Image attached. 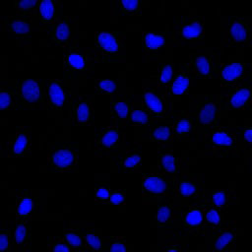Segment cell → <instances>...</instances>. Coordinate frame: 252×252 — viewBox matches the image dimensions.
<instances>
[{"mask_svg": "<svg viewBox=\"0 0 252 252\" xmlns=\"http://www.w3.org/2000/svg\"><path fill=\"white\" fill-rule=\"evenodd\" d=\"M86 50L93 63L119 62L125 58V34L121 32H96L94 46Z\"/></svg>", "mask_w": 252, "mask_h": 252, "instance_id": "obj_1", "label": "cell"}, {"mask_svg": "<svg viewBox=\"0 0 252 252\" xmlns=\"http://www.w3.org/2000/svg\"><path fill=\"white\" fill-rule=\"evenodd\" d=\"M204 142L209 155L218 158L238 155L240 151L239 134L234 128L218 125L204 136Z\"/></svg>", "mask_w": 252, "mask_h": 252, "instance_id": "obj_2", "label": "cell"}, {"mask_svg": "<svg viewBox=\"0 0 252 252\" xmlns=\"http://www.w3.org/2000/svg\"><path fill=\"white\" fill-rule=\"evenodd\" d=\"M192 110L197 127L205 136L211 129L220 125V100L214 94H202L192 97Z\"/></svg>", "mask_w": 252, "mask_h": 252, "instance_id": "obj_3", "label": "cell"}, {"mask_svg": "<svg viewBox=\"0 0 252 252\" xmlns=\"http://www.w3.org/2000/svg\"><path fill=\"white\" fill-rule=\"evenodd\" d=\"M176 190V176L163 172L142 174V196L146 201L160 202Z\"/></svg>", "mask_w": 252, "mask_h": 252, "instance_id": "obj_4", "label": "cell"}, {"mask_svg": "<svg viewBox=\"0 0 252 252\" xmlns=\"http://www.w3.org/2000/svg\"><path fill=\"white\" fill-rule=\"evenodd\" d=\"M79 162V145L69 141L54 143L47 154L48 170L64 173L74 170Z\"/></svg>", "mask_w": 252, "mask_h": 252, "instance_id": "obj_5", "label": "cell"}, {"mask_svg": "<svg viewBox=\"0 0 252 252\" xmlns=\"http://www.w3.org/2000/svg\"><path fill=\"white\" fill-rule=\"evenodd\" d=\"M91 64L87 50L75 43H70L65 47L63 56V73L65 80H74L90 72Z\"/></svg>", "mask_w": 252, "mask_h": 252, "instance_id": "obj_6", "label": "cell"}, {"mask_svg": "<svg viewBox=\"0 0 252 252\" xmlns=\"http://www.w3.org/2000/svg\"><path fill=\"white\" fill-rule=\"evenodd\" d=\"M251 64L243 61L216 63V77L221 87L228 89L240 86L251 80Z\"/></svg>", "mask_w": 252, "mask_h": 252, "instance_id": "obj_7", "label": "cell"}, {"mask_svg": "<svg viewBox=\"0 0 252 252\" xmlns=\"http://www.w3.org/2000/svg\"><path fill=\"white\" fill-rule=\"evenodd\" d=\"M224 45L226 47L249 46L252 39V25L242 16H230L224 25Z\"/></svg>", "mask_w": 252, "mask_h": 252, "instance_id": "obj_8", "label": "cell"}, {"mask_svg": "<svg viewBox=\"0 0 252 252\" xmlns=\"http://www.w3.org/2000/svg\"><path fill=\"white\" fill-rule=\"evenodd\" d=\"M173 34L180 41H201L205 37V18L201 15L177 16L173 24Z\"/></svg>", "mask_w": 252, "mask_h": 252, "instance_id": "obj_9", "label": "cell"}, {"mask_svg": "<svg viewBox=\"0 0 252 252\" xmlns=\"http://www.w3.org/2000/svg\"><path fill=\"white\" fill-rule=\"evenodd\" d=\"M46 79L15 80L18 97L24 108H32L44 102V85Z\"/></svg>", "mask_w": 252, "mask_h": 252, "instance_id": "obj_10", "label": "cell"}, {"mask_svg": "<svg viewBox=\"0 0 252 252\" xmlns=\"http://www.w3.org/2000/svg\"><path fill=\"white\" fill-rule=\"evenodd\" d=\"M72 91L60 79L45 80L44 85V103L53 111L62 110L67 102L70 101Z\"/></svg>", "mask_w": 252, "mask_h": 252, "instance_id": "obj_11", "label": "cell"}, {"mask_svg": "<svg viewBox=\"0 0 252 252\" xmlns=\"http://www.w3.org/2000/svg\"><path fill=\"white\" fill-rule=\"evenodd\" d=\"M182 66L193 76L202 79H213L216 77V63L214 55L204 52L195 51L189 54V61Z\"/></svg>", "mask_w": 252, "mask_h": 252, "instance_id": "obj_12", "label": "cell"}, {"mask_svg": "<svg viewBox=\"0 0 252 252\" xmlns=\"http://www.w3.org/2000/svg\"><path fill=\"white\" fill-rule=\"evenodd\" d=\"M252 102V86L250 81L231 88L220 100L223 110H245Z\"/></svg>", "mask_w": 252, "mask_h": 252, "instance_id": "obj_13", "label": "cell"}, {"mask_svg": "<svg viewBox=\"0 0 252 252\" xmlns=\"http://www.w3.org/2000/svg\"><path fill=\"white\" fill-rule=\"evenodd\" d=\"M74 29V19L70 16L62 15L57 21L46 28L48 39L51 45L66 47L71 43Z\"/></svg>", "mask_w": 252, "mask_h": 252, "instance_id": "obj_14", "label": "cell"}, {"mask_svg": "<svg viewBox=\"0 0 252 252\" xmlns=\"http://www.w3.org/2000/svg\"><path fill=\"white\" fill-rule=\"evenodd\" d=\"M179 220L182 227L190 234L198 235L205 227L204 207L199 202L181 209Z\"/></svg>", "mask_w": 252, "mask_h": 252, "instance_id": "obj_15", "label": "cell"}, {"mask_svg": "<svg viewBox=\"0 0 252 252\" xmlns=\"http://www.w3.org/2000/svg\"><path fill=\"white\" fill-rule=\"evenodd\" d=\"M123 141V133L120 127L99 126L96 128L94 135V145L97 151L115 152L117 151Z\"/></svg>", "mask_w": 252, "mask_h": 252, "instance_id": "obj_16", "label": "cell"}, {"mask_svg": "<svg viewBox=\"0 0 252 252\" xmlns=\"http://www.w3.org/2000/svg\"><path fill=\"white\" fill-rule=\"evenodd\" d=\"M143 106L155 118L162 117L167 111L166 97L158 90V86H145L142 93Z\"/></svg>", "mask_w": 252, "mask_h": 252, "instance_id": "obj_17", "label": "cell"}, {"mask_svg": "<svg viewBox=\"0 0 252 252\" xmlns=\"http://www.w3.org/2000/svg\"><path fill=\"white\" fill-rule=\"evenodd\" d=\"M72 122L76 126H92L94 124V110L90 97L77 95L71 104Z\"/></svg>", "mask_w": 252, "mask_h": 252, "instance_id": "obj_18", "label": "cell"}, {"mask_svg": "<svg viewBox=\"0 0 252 252\" xmlns=\"http://www.w3.org/2000/svg\"><path fill=\"white\" fill-rule=\"evenodd\" d=\"M237 239L236 225L233 222L220 225L212 233L211 250L216 252L230 251Z\"/></svg>", "mask_w": 252, "mask_h": 252, "instance_id": "obj_19", "label": "cell"}, {"mask_svg": "<svg viewBox=\"0 0 252 252\" xmlns=\"http://www.w3.org/2000/svg\"><path fill=\"white\" fill-rule=\"evenodd\" d=\"M133 99L130 94L110 95V117L113 125L122 127L133 109Z\"/></svg>", "mask_w": 252, "mask_h": 252, "instance_id": "obj_20", "label": "cell"}, {"mask_svg": "<svg viewBox=\"0 0 252 252\" xmlns=\"http://www.w3.org/2000/svg\"><path fill=\"white\" fill-rule=\"evenodd\" d=\"M40 210V201L30 189L20 191L16 196L15 215L17 219H31Z\"/></svg>", "mask_w": 252, "mask_h": 252, "instance_id": "obj_21", "label": "cell"}, {"mask_svg": "<svg viewBox=\"0 0 252 252\" xmlns=\"http://www.w3.org/2000/svg\"><path fill=\"white\" fill-rule=\"evenodd\" d=\"M13 226L14 250L26 252L32 248L31 219H17Z\"/></svg>", "mask_w": 252, "mask_h": 252, "instance_id": "obj_22", "label": "cell"}, {"mask_svg": "<svg viewBox=\"0 0 252 252\" xmlns=\"http://www.w3.org/2000/svg\"><path fill=\"white\" fill-rule=\"evenodd\" d=\"M32 138L30 131L25 127H19L7 148L8 156L11 158H24L30 155Z\"/></svg>", "mask_w": 252, "mask_h": 252, "instance_id": "obj_23", "label": "cell"}, {"mask_svg": "<svg viewBox=\"0 0 252 252\" xmlns=\"http://www.w3.org/2000/svg\"><path fill=\"white\" fill-rule=\"evenodd\" d=\"M177 197L201 200L204 197V188L196 177L187 175H178L176 177V190Z\"/></svg>", "mask_w": 252, "mask_h": 252, "instance_id": "obj_24", "label": "cell"}, {"mask_svg": "<svg viewBox=\"0 0 252 252\" xmlns=\"http://www.w3.org/2000/svg\"><path fill=\"white\" fill-rule=\"evenodd\" d=\"M5 29L15 37L27 39L32 35V16H6L4 18Z\"/></svg>", "mask_w": 252, "mask_h": 252, "instance_id": "obj_25", "label": "cell"}, {"mask_svg": "<svg viewBox=\"0 0 252 252\" xmlns=\"http://www.w3.org/2000/svg\"><path fill=\"white\" fill-rule=\"evenodd\" d=\"M171 127L174 139L178 141H184L189 139L190 136L194 133V131L197 129V124L191 111H181L174 117Z\"/></svg>", "mask_w": 252, "mask_h": 252, "instance_id": "obj_26", "label": "cell"}, {"mask_svg": "<svg viewBox=\"0 0 252 252\" xmlns=\"http://www.w3.org/2000/svg\"><path fill=\"white\" fill-rule=\"evenodd\" d=\"M158 170L159 172L168 173L175 175L179 174L181 169V162L179 158H177L171 151L169 147H158Z\"/></svg>", "mask_w": 252, "mask_h": 252, "instance_id": "obj_27", "label": "cell"}, {"mask_svg": "<svg viewBox=\"0 0 252 252\" xmlns=\"http://www.w3.org/2000/svg\"><path fill=\"white\" fill-rule=\"evenodd\" d=\"M171 39L172 38L165 32H144L142 34L143 49L149 55L157 54L163 49Z\"/></svg>", "mask_w": 252, "mask_h": 252, "instance_id": "obj_28", "label": "cell"}, {"mask_svg": "<svg viewBox=\"0 0 252 252\" xmlns=\"http://www.w3.org/2000/svg\"><path fill=\"white\" fill-rule=\"evenodd\" d=\"M191 81V74L183 66H180V69L174 72V75L166 89L168 96L173 97L186 94L189 91Z\"/></svg>", "mask_w": 252, "mask_h": 252, "instance_id": "obj_29", "label": "cell"}, {"mask_svg": "<svg viewBox=\"0 0 252 252\" xmlns=\"http://www.w3.org/2000/svg\"><path fill=\"white\" fill-rule=\"evenodd\" d=\"M36 15L44 27H49L62 16L59 2L57 0H39Z\"/></svg>", "mask_w": 252, "mask_h": 252, "instance_id": "obj_30", "label": "cell"}, {"mask_svg": "<svg viewBox=\"0 0 252 252\" xmlns=\"http://www.w3.org/2000/svg\"><path fill=\"white\" fill-rule=\"evenodd\" d=\"M176 215V208L171 200V197H169L158 202V211L154 217V220L158 227L166 228L173 224Z\"/></svg>", "mask_w": 252, "mask_h": 252, "instance_id": "obj_31", "label": "cell"}, {"mask_svg": "<svg viewBox=\"0 0 252 252\" xmlns=\"http://www.w3.org/2000/svg\"><path fill=\"white\" fill-rule=\"evenodd\" d=\"M0 108L2 110H22L24 109L17 94V88L15 82L1 83L0 87Z\"/></svg>", "mask_w": 252, "mask_h": 252, "instance_id": "obj_32", "label": "cell"}, {"mask_svg": "<svg viewBox=\"0 0 252 252\" xmlns=\"http://www.w3.org/2000/svg\"><path fill=\"white\" fill-rule=\"evenodd\" d=\"M115 164L120 171L125 173L138 171L142 164V153L140 148H130L120 156Z\"/></svg>", "mask_w": 252, "mask_h": 252, "instance_id": "obj_33", "label": "cell"}, {"mask_svg": "<svg viewBox=\"0 0 252 252\" xmlns=\"http://www.w3.org/2000/svg\"><path fill=\"white\" fill-rule=\"evenodd\" d=\"M235 198L234 193L227 189H217L213 191H209L200 201H198L202 205H211L221 211L226 209Z\"/></svg>", "mask_w": 252, "mask_h": 252, "instance_id": "obj_34", "label": "cell"}, {"mask_svg": "<svg viewBox=\"0 0 252 252\" xmlns=\"http://www.w3.org/2000/svg\"><path fill=\"white\" fill-rule=\"evenodd\" d=\"M149 138L158 147H169L174 139L172 127L167 124L153 122L149 125Z\"/></svg>", "mask_w": 252, "mask_h": 252, "instance_id": "obj_35", "label": "cell"}, {"mask_svg": "<svg viewBox=\"0 0 252 252\" xmlns=\"http://www.w3.org/2000/svg\"><path fill=\"white\" fill-rule=\"evenodd\" d=\"M143 0H114L115 16H140Z\"/></svg>", "mask_w": 252, "mask_h": 252, "instance_id": "obj_36", "label": "cell"}, {"mask_svg": "<svg viewBox=\"0 0 252 252\" xmlns=\"http://www.w3.org/2000/svg\"><path fill=\"white\" fill-rule=\"evenodd\" d=\"M203 207H204L205 227L208 229H211L213 233L222 223V214H221L222 211L211 205H203Z\"/></svg>", "mask_w": 252, "mask_h": 252, "instance_id": "obj_37", "label": "cell"}, {"mask_svg": "<svg viewBox=\"0 0 252 252\" xmlns=\"http://www.w3.org/2000/svg\"><path fill=\"white\" fill-rule=\"evenodd\" d=\"M174 64L171 61H163L158 65L157 75V86L160 90H166L173 75H174Z\"/></svg>", "mask_w": 252, "mask_h": 252, "instance_id": "obj_38", "label": "cell"}, {"mask_svg": "<svg viewBox=\"0 0 252 252\" xmlns=\"http://www.w3.org/2000/svg\"><path fill=\"white\" fill-rule=\"evenodd\" d=\"M62 237L74 249V251H89L85 243L83 231L76 228H68L63 231Z\"/></svg>", "mask_w": 252, "mask_h": 252, "instance_id": "obj_39", "label": "cell"}, {"mask_svg": "<svg viewBox=\"0 0 252 252\" xmlns=\"http://www.w3.org/2000/svg\"><path fill=\"white\" fill-rule=\"evenodd\" d=\"M154 118L144 106H137L133 107L126 123L131 126H149L154 122Z\"/></svg>", "mask_w": 252, "mask_h": 252, "instance_id": "obj_40", "label": "cell"}, {"mask_svg": "<svg viewBox=\"0 0 252 252\" xmlns=\"http://www.w3.org/2000/svg\"><path fill=\"white\" fill-rule=\"evenodd\" d=\"M95 92L99 94H116L119 90V83L115 79H95Z\"/></svg>", "mask_w": 252, "mask_h": 252, "instance_id": "obj_41", "label": "cell"}, {"mask_svg": "<svg viewBox=\"0 0 252 252\" xmlns=\"http://www.w3.org/2000/svg\"><path fill=\"white\" fill-rule=\"evenodd\" d=\"M85 243L89 251H104V238L93 229L83 232Z\"/></svg>", "mask_w": 252, "mask_h": 252, "instance_id": "obj_42", "label": "cell"}, {"mask_svg": "<svg viewBox=\"0 0 252 252\" xmlns=\"http://www.w3.org/2000/svg\"><path fill=\"white\" fill-rule=\"evenodd\" d=\"M39 0H13V8L18 15L32 16L36 12Z\"/></svg>", "mask_w": 252, "mask_h": 252, "instance_id": "obj_43", "label": "cell"}, {"mask_svg": "<svg viewBox=\"0 0 252 252\" xmlns=\"http://www.w3.org/2000/svg\"><path fill=\"white\" fill-rule=\"evenodd\" d=\"M0 251H14L13 226L6 225L5 222L3 223L0 233Z\"/></svg>", "mask_w": 252, "mask_h": 252, "instance_id": "obj_44", "label": "cell"}, {"mask_svg": "<svg viewBox=\"0 0 252 252\" xmlns=\"http://www.w3.org/2000/svg\"><path fill=\"white\" fill-rule=\"evenodd\" d=\"M48 250L50 252L63 251V252H71L74 249L66 242V240L61 236H51L48 240Z\"/></svg>", "mask_w": 252, "mask_h": 252, "instance_id": "obj_45", "label": "cell"}, {"mask_svg": "<svg viewBox=\"0 0 252 252\" xmlns=\"http://www.w3.org/2000/svg\"><path fill=\"white\" fill-rule=\"evenodd\" d=\"M126 239L124 237L104 238V251H126Z\"/></svg>", "mask_w": 252, "mask_h": 252, "instance_id": "obj_46", "label": "cell"}, {"mask_svg": "<svg viewBox=\"0 0 252 252\" xmlns=\"http://www.w3.org/2000/svg\"><path fill=\"white\" fill-rule=\"evenodd\" d=\"M111 189L107 183L100 182L94 187V200L99 204H106L110 195Z\"/></svg>", "mask_w": 252, "mask_h": 252, "instance_id": "obj_47", "label": "cell"}, {"mask_svg": "<svg viewBox=\"0 0 252 252\" xmlns=\"http://www.w3.org/2000/svg\"><path fill=\"white\" fill-rule=\"evenodd\" d=\"M234 129L238 132L245 148L252 152V126H237Z\"/></svg>", "mask_w": 252, "mask_h": 252, "instance_id": "obj_48", "label": "cell"}, {"mask_svg": "<svg viewBox=\"0 0 252 252\" xmlns=\"http://www.w3.org/2000/svg\"><path fill=\"white\" fill-rule=\"evenodd\" d=\"M126 201V193L125 191L121 189H116V190H111L107 205H122Z\"/></svg>", "mask_w": 252, "mask_h": 252, "instance_id": "obj_49", "label": "cell"}, {"mask_svg": "<svg viewBox=\"0 0 252 252\" xmlns=\"http://www.w3.org/2000/svg\"><path fill=\"white\" fill-rule=\"evenodd\" d=\"M162 251H175L179 252L182 250V244L177 240H169L163 244Z\"/></svg>", "mask_w": 252, "mask_h": 252, "instance_id": "obj_50", "label": "cell"}, {"mask_svg": "<svg viewBox=\"0 0 252 252\" xmlns=\"http://www.w3.org/2000/svg\"><path fill=\"white\" fill-rule=\"evenodd\" d=\"M250 168H251V171H252V158H251V161H250Z\"/></svg>", "mask_w": 252, "mask_h": 252, "instance_id": "obj_51", "label": "cell"}, {"mask_svg": "<svg viewBox=\"0 0 252 252\" xmlns=\"http://www.w3.org/2000/svg\"><path fill=\"white\" fill-rule=\"evenodd\" d=\"M144 1H146V2H150L151 0H144Z\"/></svg>", "mask_w": 252, "mask_h": 252, "instance_id": "obj_52", "label": "cell"}, {"mask_svg": "<svg viewBox=\"0 0 252 252\" xmlns=\"http://www.w3.org/2000/svg\"><path fill=\"white\" fill-rule=\"evenodd\" d=\"M91 1H94V0H91Z\"/></svg>", "mask_w": 252, "mask_h": 252, "instance_id": "obj_53", "label": "cell"}]
</instances>
